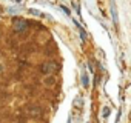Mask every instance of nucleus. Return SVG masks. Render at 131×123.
<instances>
[{
    "label": "nucleus",
    "mask_w": 131,
    "mask_h": 123,
    "mask_svg": "<svg viewBox=\"0 0 131 123\" xmlns=\"http://www.w3.org/2000/svg\"><path fill=\"white\" fill-rule=\"evenodd\" d=\"M13 28H14L16 32H22V31H25V29L28 28V22L23 20V19H14V22H13Z\"/></svg>",
    "instance_id": "f257e3e1"
},
{
    "label": "nucleus",
    "mask_w": 131,
    "mask_h": 123,
    "mask_svg": "<svg viewBox=\"0 0 131 123\" xmlns=\"http://www.w3.org/2000/svg\"><path fill=\"white\" fill-rule=\"evenodd\" d=\"M57 71V65L54 63V61H46V63L42 65V72L49 76V74H54Z\"/></svg>",
    "instance_id": "f03ea898"
},
{
    "label": "nucleus",
    "mask_w": 131,
    "mask_h": 123,
    "mask_svg": "<svg viewBox=\"0 0 131 123\" xmlns=\"http://www.w3.org/2000/svg\"><path fill=\"white\" fill-rule=\"evenodd\" d=\"M111 17H113V23H114V26L119 28V13H117L116 0H111Z\"/></svg>",
    "instance_id": "7ed1b4c3"
},
{
    "label": "nucleus",
    "mask_w": 131,
    "mask_h": 123,
    "mask_svg": "<svg viewBox=\"0 0 131 123\" xmlns=\"http://www.w3.org/2000/svg\"><path fill=\"white\" fill-rule=\"evenodd\" d=\"M74 23H76V28L79 29V34H80V37H82V40H86V37H88V35H86V32H85V29H83V28L80 26V23H77L76 20H74Z\"/></svg>",
    "instance_id": "20e7f679"
},
{
    "label": "nucleus",
    "mask_w": 131,
    "mask_h": 123,
    "mask_svg": "<svg viewBox=\"0 0 131 123\" xmlns=\"http://www.w3.org/2000/svg\"><path fill=\"white\" fill-rule=\"evenodd\" d=\"M74 106L79 108V109H82V106H83V100H82V97H76V100H74Z\"/></svg>",
    "instance_id": "39448f33"
},
{
    "label": "nucleus",
    "mask_w": 131,
    "mask_h": 123,
    "mask_svg": "<svg viewBox=\"0 0 131 123\" xmlns=\"http://www.w3.org/2000/svg\"><path fill=\"white\" fill-rule=\"evenodd\" d=\"M82 85H83L85 88H88V85H90V79H88V76H86L85 72L82 74Z\"/></svg>",
    "instance_id": "423d86ee"
},
{
    "label": "nucleus",
    "mask_w": 131,
    "mask_h": 123,
    "mask_svg": "<svg viewBox=\"0 0 131 123\" xmlns=\"http://www.w3.org/2000/svg\"><path fill=\"white\" fill-rule=\"evenodd\" d=\"M102 114H103V117L106 118V117L110 115V108H103V112H102Z\"/></svg>",
    "instance_id": "0eeeda50"
},
{
    "label": "nucleus",
    "mask_w": 131,
    "mask_h": 123,
    "mask_svg": "<svg viewBox=\"0 0 131 123\" xmlns=\"http://www.w3.org/2000/svg\"><path fill=\"white\" fill-rule=\"evenodd\" d=\"M62 11H63L65 14H67V16H70V14H71V13H70V9H68L67 6H63V5H62Z\"/></svg>",
    "instance_id": "6e6552de"
},
{
    "label": "nucleus",
    "mask_w": 131,
    "mask_h": 123,
    "mask_svg": "<svg viewBox=\"0 0 131 123\" xmlns=\"http://www.w3.org/2000/svg\"><path fill=\"white\" fill-rule=\"evenodd\" d=\"M88 123H90V121H88Z\"/></svg>",
    "instance_id": "1a4fd4ad"
}]
</instances>
